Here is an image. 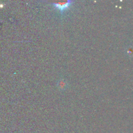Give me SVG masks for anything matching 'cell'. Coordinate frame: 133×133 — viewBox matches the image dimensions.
Wrapping results in <instances>:
<instances>
[{
    "label": "cell",
    "instance_id": "cell-1",
    "mask_svg": "<svg viewBox=\"0 0 133 133\" xmlns=\"http://www.w3.org/2000/svg\"><path fill=\"white\" fill-rule=\"evenodd\" d=\"M72 3H73V2H72V1H67V2H65L54 3H53V5L57 10H59V11L62 12L67 10V9L70 7L71 4H72Z\"/></svg>",
    "mask_w": 133,
    "mask_h": 133
},
{
    "label": "cell",
    "instance_id": "cell-2",
    "mask_svg": "<svg viewBox=\"0 0 133 133\" xmlns=\"http://www.w3.org/2000/svg\"><path fill=\"white\" fill-rule=\"evenodd\" d=\"M58 85H59V88L62 89V88H66V83L64 80H60V82L58 83Z\"/></svg>",
    "mask_w": 133,
    "mask_h": 133
},
{
    "label": "cell",
    "instance_id": "cell-3",
    "mask_svg": "<svg viewBox=\"0 0 133 133\" xmlns=\"http://www.w3.org/2000/svg\"><path fill=\"white\" fill-rule=\"evenodd\" d=\"M128 53H129V55H132L133 54V48L132 47H130V48H129V50H128Z\"/></svg>",
    "mask_w": 133,
    "mask_h": 133
}]
</instances>
